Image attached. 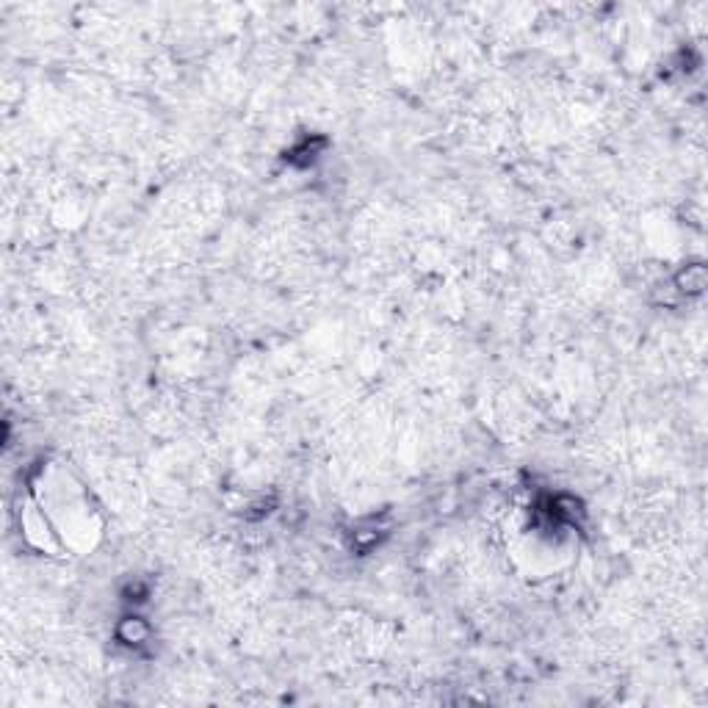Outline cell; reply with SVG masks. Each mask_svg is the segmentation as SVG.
Wrapping results in <instances>:
<instances>
[{
	"instance_id": "6da1fadb",
	"label": "cell",
	"mask_w": 708,
	"mask_h": 708,
	"mask_svg": "<svg viewBox=\"0 0 708 708\" xmlns=\"http://www.w3.org/2000/svg\"><path fill=\"white\" fill-rule=\"evenodd\" d=\"M678 288L686 291V294H700L706 288V268L700 263L686 266L683 271L678 274Z\"/></svg>"
},
{
	"instance_id": "7a4b0ae2",
	"label": "cell",
	"mask_w": 708,
	"mask_h": 708,
	"mask_svg": "<svg viewBox=\"0 0 708 708\" xmlns=\"http://www.w3.org/2000/svg\"><path fill=\"white\" fill-rule=\"evenodd\" d=\"M144 636H147V625H144L142 620L139 617L122 620V625H119V639H122V642L133 645V642H142Z\"/></svg>"
}]
</instances>
